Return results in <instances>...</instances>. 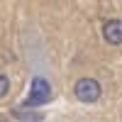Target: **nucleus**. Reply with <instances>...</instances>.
<instances>
[{
    "label": "nucleus",
    "instance_id": "5",
    "mask_svg": "<svg viewBox=\"0 0 122 122\" xmlns=\"http://www.w3.org/2000/svg\"><path fill=\"white\" fill-rule=\"evenodd\" d=\"M7 90H10V81H7L3 73H0V98H3V95H7Z\"/></svg>",
    "mask_w": 122,
    "mask_h": 122
},
{
    "label": "nucleus",
    "instance_id": "4",
    "mask_svg": "<svg viewBox=\"0 0 122 122\" xmlns=\"http://www.w3.org/2000/svg\"><path fill=\"white\" fill-rule=\"evenodd\" d=\"M15 117L25 120V122H42V112H29V110H15Z\"/></svg>",
    "mask_w": 122,
    "mask_h": 122
},
{
    "label": "nucleus",
    "instance_id": "3",
    "mask_svg": "<svg viewBox=\"0 0 122 122\" xmlns=\"http://www.w3.org/2000/svg\"><path fill=\"white\" fill-rule=\"evenodd\" d=\"M103 37L107 44H122V20H107L103 25Z\"/></svg>",
    "mask_w": 122,
    "mask_h": 122
},
{
    "label": "nucleus",
    "instance_id": "6",
    "mask_svg": "<svg viewBox=\"0 0 122 122\" xmlns=\"http://www.w3.org/2000/svg\"><path fill=\"white\" fill-rule=\"evenodd\" d=\"M0 122H5V120H0Z\"/></svg>",
    "mask_w": 122,
    "mask_h": 122
},
{
    "label": "nucleus",
    "instance_id": "2",
    "mask_svg": "<svg viewBox=\"0 0 122 122\" xmlns=\"http://www.w3.org/2000/svg\"><path fill=\"white\" fill-rule=\"evenodd\" d=\"M51 98V88L44 78H34L32 81V88H29V95L25 100V107H37V105H44L46 100Z\"/></svg>",
    "mask_w": 122,
    "mask_h": 122
},
{
    "label": "nucleus",
    "instance_id": "1",
    "mask_svg": "<svg viewBox=\"0 0 122 122\" xmlns=\"http://www.w3.org/2000/svg\"><path fill=\"white\" fill-rule=\"evenodd\" d=\"M73 93L81 103H95L100 98V83L95 78H78L73 86Z\"/></svg>",
    "mask_w": 122,
    "mask_h": 122
}]
</instances>
